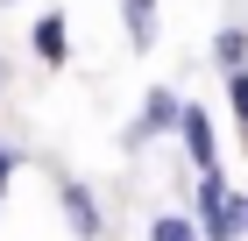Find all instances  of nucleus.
Returning a JSON list of instances; mask_svg holds the SVG:
<instances>
[{
    "label": "nucleus",
    "instance_id": "6e6552de",
    "mask_svg": "<svg viewBox=\"0 0 248 241\" xmlns=\"http://www.w3.org/2000/svg\"><path fill=\"white\" fill-rule=\"evenodd\" d=\"M149 241H199V227H191L185 213H163V220L149 227Z\"/></svg>",
    "mask_w": 248,
    "mask_h": 241
},
{
    "label": "nucleus",
    "instance_id": "423d86ee",
    "mask_svg": "<svg viewBox=\"0 0 248 241\" xmlns=\"http://www.w3.org/2000/svg\"><path fill=\"white\" fill-rule=\"evenodd\" d=\"M121 15H128V36H135V43L156 36V0H121Z\"/></svg>",
    "mask_w": 248,
    "mask_h": 241
},
{
    "label": "nucleus",
    "instance_id": "f03ea898",
    "mask_svg": "<svg viewBox=\"0 0 248 241\" xmlns=\"http://www.w3.org/2000/svg\"><path fill=\"white\" fill-rule=\"evenodd\" d=\"M185 113H191V107H177L170 93H149V113H142V128H135V142H142V135H156V128H185Z\"/></svg>",
    "mask_w": 248,
    "mask_h": 241
},
{
    "label": "nucleus",
    "instance_id": "1a4fd4ad",
    "mask_svg": "<svg viewBox=\"0 0 248 241\" xmlns=\"http://www.w3.org/2000/svg\"><path fill=\"white\" fill-rule=\"evenodd\" d=\"M227 99H234V113L248 121V71H234V78H227Z\"/></svg>",
    "mask_w": 248,
    "mask_h": 241
},
{
    "label": "nucleus",
    "instance_id": "0eeeda50",
    "mask_svg": "<svg viewBox=\"0 0 248 241\" xmlns=\"http://www.w3.org/2000/svg\"><path fill=\"white\" fill-rule=\"evenodd\" d=\"M241 57H248V36L241 29H220V43H213V64H227V78L241 71Z\"/></svg>",
    "mask_w": 248,
    "mask_h": 241
},
{
    "label": "nucleus",
    "instance_id": "f257e3e1",
    "mask_svg": "<svg viewBox=\"0 0 248 241\" xmlns=\"http://www.w3.org/2000/svg\"><path fill=\"white\" fill-rule=\"evenodd\" d=\"M199 220H206L213 241H234V234H241V220H248V199H227L220 170H206V177H199Z\"/></svg>",
    "mask_w": 248,
    "mask_h": 241
},
{
    "label": "nucleus",
    "instance_id": "7ed1b4c3",
    "mask_svg": "<svg viewBox=\"0 0 248 241\" xmlns=\"http://www.w3.org/2000/svg\"><path fill=\"white\" fill-rule=\"evenodd\" d=\"M64 213H71V234H99V206L85 185H64Z\"/></svg>",
    "mask_w": 248,
    "mask_h": 241
},
{
    "label": "nucleus",
    "instance_id": "20e7f679",
    "mask_svg": "<svg viewBox=\"0 0 248 241\" xmlns=\"http://www.w3.org/2000/svg\"><path fill=\"white\" fill-rule=\"evenodd\" d=\"M185 142H191V156H199V170H213V128H206V113H199V107L185 113Z\"/></svg>",
    "mask_w": 248,
    "mask_h": 241
},
{
    "label": "nucleus",
    "instance_id": "9d476101",
    "mask_svg": "<svg viewBox=\"0 0 248 241\" xmlns=\"http://www.w3.org/2000/svg\"><path fill=\"white\" fill-rule=\"evenodd\" d=\"M7 177H15V156H7V149H0V185H7Z\"/></svg>",
    "mask_w": 248,
    "mask_h": 241
},
{
    "label": "nucleus",
    "instance_id": "39448f33",
    "mask_svg": "<svg viewBox=\"0 0 248 241\" xmlns=\"http://www.w3.org/2000/svg\"><path fill=\"white\" fill-rule=\"evenodd\" d=\"M36 50H43V64H64V15L36 21Z\"/></svg>",
    "mask_w": 248,
    "mask_h": 241
}]
</instances>
